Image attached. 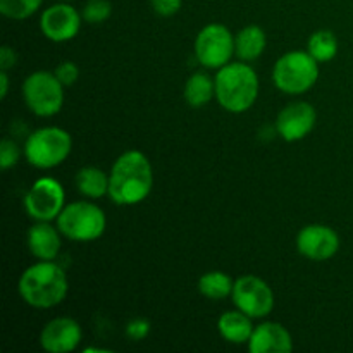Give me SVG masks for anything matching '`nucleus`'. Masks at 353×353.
<instances>
[{
	"label": "nucleus",
	"mask_w": 353,
	"mask_h": 353,
	"mask_svg": "<svg viewBox=\"0 0 353 353\" xmlns=\"http://www.w3.org/2000/svg\"><path fill=\"white\" fill-rule=\"evenodd\" d=\"M154 186V171L145 154L128 150L117 157L109 174V196L117 205L143 202Z\"/></svg>",
	"instance_id": "1"
},
{
	"label": "nucleus",
	"mask_w": 353,
	"mask_h": 353,
	"mask_svg": "<svg viewBox=\"0 0 353 353\" xmlns=\"http://www.w3.org/2000/svg\"><path fill=\"white\" fill-rule=\"evenodd\" d=\"M17 288L21 299L28 305L34 309H50L65 299L69 283L61 265L54 261H40L21 274Z\"/></svg>",
	"instance_id": "2"
},
{
	"label": "nucleus",
	"mask_w": 353,
	"mask_h": 353,
	"mask_svg": "<svg viewBox=\"0 0 353 353\" xmlns=\"http://www.w3.org/2000/svg\"><path fill=\"white\" fill-rule=\"evenodd\" d=\"M216 99L228 112L241 114L250 109L259 97V76L248 64L230 62L217 71Z\"/></svg>",
	"instance_id": "3"
},
{
	"label": "nucleus",
	"mask_w": 353,
	"mask_h": 353,
	"mask_svg": "<svg viewBox=\"0 0 353 353\" xmlns=\"http://www.w3.org/2000/svg\"><path fill=\"white\" fill-rule=\"evenodd\" d=\"M319 78V64L309 52L293 50L283 55L272 69L276 88L288 95H300L312 88Z\"/></svg>",
	"instance_id": "4"
},
{
	"label": "nucleus",
	"mask_w": 353,
	"mask_h": 353,
	"mask_svg": "<svg viewBox=\"0 0 353 353\" xmlns=\"http://www.w3.org/2000/svg\"><path fill=\"white\" fill-rule=\"evenodd\" d=\"M71 150V134L57 126H47L33 131L24 143L26 161L38 169L57 168L69 157Z\"/></svg>",
	"instance_id": "5"
},
{
	"label": "nucleus",
	"mask_w": 353,
	"mask_h": 353,
	"mask_svg": "<svg viewBox=\"0 0 353 353\" xmlns=\"http://www.w3.org/2000/svg\"><path fill=\"white\" fill-rule=\"evenodd\" d=\"M61 234L72 241L99 240L107 228L103 210L92 202H72L57 217Z\"/></svg>",
	"instance_id": "6"
},
{
	"label": "nucleus",
	"mask_w": 353,
	"mask_h": 353,
	"mask_svg": "<svg viewBox=\"0 0 353 353\" xmlns=\"http://www.w3.org/2000/svg\"><path fill=\"white\" fill-rule=\"evenodd\" d=\"M23 99L34 116H55L64 103V85L55 72L37 71L24 79Z\"/></svg>",
	"instance_id": "7"
},
{
	"label": "nucleus",
	"mask_w": 353,
	"mask_h": 353,
	"mask_svg": "<svg viewBox=\"0 0 353 353\" xmlns=\"http://www.w3.org/2000/svg\"><path fill=\"white\" fill-rule=\"evenodd\" d=\"M234 54V37L224 24H207L196 34L195 55L203 68L221 69Z\"/></svg>",
	"instance_id": "8"
},
{
	"label": "nucleus",
	"mask_w": 353,
	"mask_h": 353,
	"mask_svg": "<svg viewBox=\"0 0 353 353\" xmlns=\"http://www.w3.org/2000/svg\"><path fill=\"white\" fill-rule=\"evenodd\" d=\"M238 310L250 316L252 319L268 317L274 309V293L264 279L257 276H241L234 281L231 293Z\"/></svg>",
	"instance_id": "9"
},
{
	"label": "nucleus",
	"mask_w": 353,
	"mask_h": 353,
	"mask_svg": "<svg viewBox=\"0 0 353 353\" xmlns=\"http://www.w3.org/2000/svg\"><path fill=\"white\" fill-rule=\"evenodd\" d=\"M64 200V188L57 179L40 178L33 183L24 196V209L31 219L50 223L57 219L65 207Z\"/></svg>",
	"instance_id": "10"
},
{
	"label": "nucleus",
	"mask_w": 353,
	"mask_h": 353,
	"mask_svg": "<svg viewBox=\"0 0 353 353\" xmlns=\"http://www.w3.org/2000/svg\"><path fill=\"white\" fill-rule=\"evenodd\" d=\"M300 255L309 261H330L340 250V236L336 231L324 224H310L300 230L296 236Z\"/></svg>",
	"instance_id": "11"
},
{
	"label": "nucleus",
	"mask_w": 353,
	"mask_h": 353,
	"mask_svg": "<svg viewBox=\"0 0 353 353\" xmlns=\"http://www.w3.org/2000/svg\"><path fill=\"white\" fill-rule=\"evenodd\" d=\"M79 28H81V14L69 3H55L41 14V33L55 43L72 40L79 33Z\"/></svg>",
	"instance_id": "12"
},
{
	"label": "nucleus",
	"mask_w": 353,
	"mask_h": 353,
	"mask_svg": "<svg viewBox=\"0 0 353 353\" xmlns=\"http://www.w3.org/2000/svg\"><path fill=\"white\" fill-rule=\"evenodd\" d=\"M317 112L309 102H293L279 112L276 130L285 141H299L314 130Z\"/></svg>",
	"instance_id": "13"
},
{
	"label": "nucleus",
	"mask_w": 353,
	"mask_h": 353,
	"mask_svg": "<svg viewBox=\"0 0 353 353\" xmlns=\"http://www.w3.org/2000/svg\"><path fill=\"white\" fill-rule=\"evenodd\" d=\"M81 326L71 317H57L45 324L40 333V345L48 353H69L81 343Z\"/></svg>",
	"instance_id": "14"
},
{
	"label": "nucleus",
	"mask_w": 353,
	"mask_h": 353,
	"mask_svg": "<svg viewBox=\"0 0 353 353\" xmlns=\"http://www.w3.org/2000/svg\"><path fill=\"white\" fill-rule=\"evenodd\" d=\"M248 350L252 353H288L293 350V338L279 323H262L254 327Z\"/></svg>",
	"instance_id": "15"
},
{
	"label": "nucleus",
	"mask_w": 353,
	"mask_h": 353,
	"mask_svg": "<svg viewBox=\"0 0 353 353\" xmlns=\"http://www.w3.org/2000/svg\"><path fill=\"white\" fill-rule=\"evenodd\" d=\"M57 230L45 221H37V224L31 226L28 231V248L33 257L38 261H55L61 252V231Z\"/></svg>",
	"instance_id": "16"
},
{
	"label": "nucleus",
	"mask_w": 353,
	"mask_h": 353,
	"mask_svg": "<svg viewBox=\"0 0 353 353\" xmlns=\"http://www.w3.org/2000/svg\"><path fill=\"white\" fill-rule=\"evenodd\" d=\"M252 317L247 316L245 312L238 310H230L224 312L217 321V330H219L221 336L230 343H247L250 340L252 333H254V326H252Z\"/></svg>",
	"instance_id": "17"
},
{
	"label": "nucleus",
	"mask_w": 353,
	"mask_h": 353,
	"mask_svg": "<svg viewBox=\"0 0 353 353\" xmlns=\"http://www.w3.org/2000/svg\"><path fill=\"white\" fill-rule=\"evenodd\" d=\"M265 33L261 26H250L243 28L240 33L234 38V52H236L238 57L245 62L255 61L262 55V52L265 50Z\"/></svg>",
	"instance_id": "18"
},
{
	"label": "nucleus",
	"mask_w": 353,
	"mask_h": 353,
	"mask_svg": "<svg viewBox=\"0 0 353 353\" xmlns=\"http://www.w3.org/2000/svg\"><path fill=\"white\" fill-rule=\"evenodd\" d=\"M76 188L88 199L109 195V176L99 168H83L76 174Z\"/></svg>",
	"instance_id": "19"
},
{
	"label": "nucleus",
	"mask_w": 353,
	"mask_h": 353,
	"mask_svg": "<svg viewBox=\"0 0 353 353\" xmlns=\"http://www.w3.org/2000/svg\"><path fill=\"white\" fill-rule=\"evenodd\" d=\"M214 95H216V81H212L210 76H207L205 72H195L190 76L185 85V100L188 105L199 109L210 102Z\"/></svg>",
	"instance_id": "20"
},
{
	"label": "nucleus",
	"mask_w": 353,
	"mask_h": 353,
	"mask_svg": "<svg viewBox=\"0 0 353 353\" xmlns=\"http://www.w3.org/2000/svg\"><path fill=\"white\" fill-rule=\"evenodd\" d=\"M234 288L233 279L221 271L207 272L200 278L199 292L209 300H223L231 296Z\"/></svg>",
	"instance_id": "21"
},
{
	"label": "nucleus",
	"mask_w": 353,
	"mask_h": 353,
	"mask_svg": "<svg viewBox=\"0 0 353 353\" xmlns=\"http://www.w3.org/2000/svg\"><path fill=\"white\" fill-rule=\"evenodd\" d=\"M309 54L317 62H327L336 57L338 40L333 31L319 30L309 38Z\"/></svg>",
	"instance_id": "22"
},
{
	"label": "nucleus",
	"mask_w": 353,
	"mask_h": 353,
	"mask_svg": "<svg viewBox=\"0 0 353 353\" xmlns=\"http://www.w3.org/2000/svg\"><path fill=\"white\" fill-rule=\"evenodd\" d=\"M43 0H0V12L14 21H23L40 9Z\"/></svg>",
	"instance_id": "23"
},
{
	"label": "nucleus",
	"mask_w": 353,
	"mask_h": 353,
	"mask_svg": "<svg viewBox=\"0 0 353 353\" xmlns=\"http://www.w3.org/2000/svg\"><path fill=\"white\" fill-rule=\"evenodd\" d=\"M112 14V6L109 0H88L83 9V19L90 24H100L107 21Z\"/></svg>",
	"instance_id": "24"
},
{
	"label": "nucleus",
	"mask_w": 353,
	"mask_h": 353,
	"mask_svg": "<svg viewBox=\"0 0 353 353\" xmlns=\"http://www.w3.org/2000/svg\"><path fill=\"white\" fill-rule=\"evenodd\" d=\"M19 148L12 140H2V143H0V168L3 171L14 168L19 161Z\"/></svg>",
	"instance_id": "25"
},
{
	"label": "nucleus",
	"mask_w": 353,
	"mask_h": 353,
	"mask_svg": "<svg viewBox=\"0 0 353 353\" xmlns=\"http://www.w3.org/2000/svg\"><path fill=\"white\" fill-rule=\"evenodd\" d=\"M55 76H57L59 81L64 86H71L78 81L79 69L74 62H62V64H59L57 69H55Z\"/></svg>",
	"instance_id": "26"
},
{
	"label": "nucleus",
	"mask_w": 353,
	"mask_h": 353,
	"mask_svg": "<svg viewBox=\"0 0 353 353\" xmlns=\"http://www.w3.org/2000/svg\"><path fill=\"white\" fill-rule=\"evenodd\" d=\"M126 334L133 341L145 340L150 334V323L147 319H141V317L130 321L126 326Z\"/></svg>",
	"instance_id": "27"
},
{
	"label": "nucleus",
	"mask_w": 353,
	"mask_h": 353,
	"mask_svg": "<svg viewBox=\"0 0 353 353\" xmlns=\"http://www.w3.org/2000/svg\"><path fill=\"white\" fill-rule=\"evenodd\" d=\"M183 0H152V9L162 17L174 16L176 12H179Z\"/></svg>",
	"instance_id": "28"
},
{
	"label": "nucleus",
	"mask_w": 353,
	"mask_h": 353,
	"mask_svg": "<svg viewBox=\"0 0 353 353\" xmlns=\"http://www.w3.org/2000/svg\"><path fill=\"white\" fill-rule=\"evenodd\" d=\"M17 64V54L14 52V48L3 45L0 48V71H9L14 65Z\"/></svg>",
	"instance_id": "29"
},
{
	"label": "nucleus",
	"mask_w": 353,
	"mask_h": 353,
	"mask_svg": "<svg viewBox=\"0 0 353 353\" xmlns=\"http://www.w3.org/2000/svg\"><path fill=\"white\" fill-rule=\"evenodd\" d=\"M9 93V74L7 71H0V99H6Z\"/></svg>",
	"instance_id": "30"
},
{
	"label": "nucleus",
	"mask_w": 353,
	"mask_h": 353,
	"mask_svg": "<svg viewBox=\"0 0 353 353\" xmlns=\"http://www.w3.org/2000/svg\"><path fill=\"white\" fill-rule=\"evenodd\" d=\"M85 352L86 353H90V352H109V350H103V348H95V347H92V348H85Z\"/></svg>",
	"instance_id": "31"
}]
</instances>
